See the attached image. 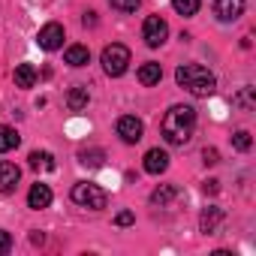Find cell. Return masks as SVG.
I'll list each match as a JSON object with an SVG mask.
<instances>
[{"label": "cell", "instance_id": "1", "mask_svg": "<svg viewBox=\"0 0 256 256\" xmlns=\"http://www.w3.org/2000/svg\"><path fill=\"white\" fill-rule=\"evenodd\" d=\"M193 130H196V108L193 106H172L166 114H163V124H160V133L169 145L175 148H184L190 139H193Z\"/></svg>", "mask_w": 256, "mask_h": 256}, {"label": "cell", "instance_id": "2", "mask_svg": "<svg viewBox=\"0 0 256 256\" xmlns=\"http://www.w3.org/2000/svg\"><path fill=\"white\" fill-rule=\"evenodd\" d=\"M175 82H178L187 94H193V96H211L214 88H217L214 72H211L208 66H202V64H181V66L175 70Z\"/></svg>", "mask_w": 256, "mask_h": 256}, {"label": "cell", "instance_id": "3", "mask_svg": "<svg viewBox=\"0 0 256 256\" xmlns=\"http://www.w3.org/2000/svg\"><path fill=\"white\" fill-rule=\"evenodd\" d=\"M70 199H72L76 205H82V208H90V211H102V208L108 205V193H106L100 184H94V181H78V184H72Z\"/></svg>", "mask_w": 256, "mask_h": 256}, {"label": "cell", "instance_id": "4", "mask_svg": "<svg viewBox=\"0 0 256 256\" xmlns=\"http://www.w3.org/2000/svg\"><path fill=\"white\" fill-rule=\"evenodd\" d=\"M100 64H102V72H106V76L118 78V76H124V72H126V66H130V48L120 46V42H112V46H106V48H102Z\"/></svg>", "mask_w": 256, "mask_h": 256}, {"label": "cell", "instance_id": "5", "mask_svg": "<svg viewBox=\"0 0 256 256\" xmlns=\"http://www.w3.org/2000/svg\"><path fill=\"white\" fill-rule=\"evenodd\" d=\"M166 36H169V24H166V18H160V16H148L145 24H142V40H145V46H148V48H160V46L166 42Z\"/></svg>", "mask_w": 256, "mask_h": 256}, {"label": "cell", "instance_id": "6", "mask_svg": "<svg viewBox=\"0 0 256 256\" xmlns=\"http://www.w3.org/2000/svg\"><path fill=\"white\" fill-rule=\"evenodd\" d=\"M114 130H118V136H120L124 145H136V142H142V136H145V124H142L136 114H124V118H118Z\"/></svg>", "mask_w": 256, "mask_h": 256}, {"label": "cell", "instance_id": "7", "mask_svg": "<svg viewBox=\"0 0 256 256\" xmlns=\"http://www.w3.org/2000/svg\"><path fill=\"white\" fill-rule=\"evenodd\" d=\"M36 46L46 48V52H58V48L64 46V24L48 22L46 28H40V34H36Z\"/></svg>", "mask_w": 256, "mask_h": 256}, {"label": "cell", "instance_id": "8", "mask_svg": "<svg viewBox=\"0 0 256 256\" xmlns=\"http://www.w3.org/2000/svg\"><path fill=\"white\" fill-rule=\"evenodd\" d=\"M244 4L247 0H214V12L220 22H238L244 12Z\"/></svg>", "mask_w": 256, "mask_h": 256}, {"label": "cell", "instance_id": "9", "mask_svg": "<svg viewBox=\"0 0 256 256\" xmlns=\"http://www.w3.org/2000/svg\"><path fill=\"white\" fill-rule=\"evenodd\" d=\"M18 178H22V169H18L16 163L0 160V193H16Z\"/></svg>", "mask_w": 256, "mask_h": 256}, {"label": "cell", "instance_id": "10", "mask_svg": "<svg viewBox=\"0 0 256 256\" xmlns=\"http://www.w3.org/2000/svg\"><path fill=\"white\" fill-rule=\"evenodd\" d=\"M52 187L48 184H42V181H36L34 187H30V193H28V205L34 208V211H42V208H48L52 205Z\"/></svg>", "mask_w": 256, "mask_h": 256}, {"label": "cell", "instance_id": "11", "mask_svg": "<svg viewBox=\"0 0 256 256\" xmlns=\"http://www.w3.org/2000/svg\"><path fill=\"white\" fill-rule=\"evenodd\" d=\"M220 223H223V208H217V205L202 208V214H199V229H202L205 235H214V232L220 229Z\"/></svg>", "mask_w": 256, "mask_h": 256}, {"label": "cell", "instance_id": "12", "mask_svg": "<svg viewBox=\"0 0 256 256\" xmlns=\"http://www.w3.org/2000/svg\"><path fill=\"white\" fill-rule=\"evenodd\" d=\"M166 169H169V154L163 148H151L145 154V172L148 175H163Z\"/></svg>", "mask_w": 256, "mask_h": 256}, {"label": "cell", "instance_id": "13", "mask_svg": "<svg viewBox=\"0 0 256 256\" xmlns=\"http://www.w3.org/2000/svg\"><path fill=\"white\" fill-rule=\"evenodd\" d=\"M139 82L145 84V88H154V84H160V78H163V66L157 64V60H148V64H142L139 66Z\"/></svg>", "mask_w": 256, "mask_h": 256}, {"label": "cell", "instance_id": "14", "mask_svg": "<svg viewBox=\"0 0 256 256\" xmlns=\"http://www.w3.org/2000/svg\"><path fill=\"white\" fill-rule=\"evenodd\" d=\"M178 196H181V190H178L175 184H160V187L151 193V205H160V208H166V205H172Z\"/></svg>", "mask_w": 256, "mask_h": 256}, {"label": "cell", "instance_id": "15", "mask_svg": "<svg viewBox=\"0 0 256 256\" xmlns=\"http://www.w3.org/2000/svg\"><path fill=\"white\" fill-rule=\"evenodd\" d=\"M88 102H90V94H88L84 84H76V88L66 94V108H70V112H82V108H88Z\"/></svg>", "mask_w": 256, "mask_h": 256}, {"label": "cell", "instance_id": "16", "mask_svg": "<svg viewBox=\"0 0 256 256\" xmlns=\"http://www.w3.org/2000/svg\"><path fill=\"white\" fill-rule=\"evenodd\" d=\"M64 60L70 66H88L90 64V52H88V46H70L66 54H64Z\"/></svg>", "mask_w": 256, "mask_h": 256}, {"label": "cell", "instance_id": "17", "mask_svg": "<svg viewBox=\"0 0 256 256\" xmlns=\"http://www.w3.org/2000/svg\"><path fill=\"white\" fill-rule=\"evenodd\" d=\"M12 78H16V88H34L36 84V70L30 64H18L16 72H12Z\"/></svg>", "mask_w": 256, "mask_h": 256}, {"label": "cell", "instance_id": "18", "mask_svg": "<svg viewBox=\"0 0 256 256\" xmlns=\"http://www.w3.org/2000/svg\"><path fill=\"white\" fill-rule=\"evenodd\" d=\"M22 145V136L12 130V126H0V154H10Z\"/></svg>", "mask_w": 256, "mask_h": 256}, {"label": "cell", "instance_id": "19", "mask_svg": "<svg viewBox=\"0 0 256 256\" xmlns=\"http://www.w3.org/2000/svg\"><path fill=\"white\" fill-rule=\"evenodd\" d=\"M232 102H235L241 112H253V106H256V94H253V88H250V84L241 88V90L232 96Z\"/></svg>", "mask_w": 256, "mask_h": 256}, {"label": "cell", "instance_id": "20", "mask_svg": "<svg viewBox=\"0 0 256 256\" xmlns=\"http://www.w3.org/2000/svg\"><path fill=\"white\" fill-rule=\"evenodd\" d=\"M106 160V151L102 148H90V151H78V163L82 166H90V169H100Z\"/></svg>", "mask_w": 256, "mask_h": 256}, {"label": "cell", "instance_id": "21", "mask_svg": "<svg viewBox=\"0 0 256 256\" xmlns=\"http://www.w3.org/2000/svg\"><path fill=\"white\" fill-rule=\"evenodd\" d=\"M28 160H30V169H46V172H54V166H58V163H54V157H52L48 151H34Z\"/></svg>", "mask_w": 256, "mask_h": 256}, {"label": "cell", "instance_id": "22", "mask_svg": "<svg viewBox=\"0 0 256 256\" xmlns=\"http://www.w3.org/2000/svg\"><path fill=\"white\" fill-rule=\"evenodd\" d=\"M199 4H202V0H172V10H175L178 16L190 18V16H196V12H199Z\"/></svg>", "mask_w": 256, "mask_h": 256}, {"label": "cell", "instance_id": "23", "mask_svg": "<svg viewBox=\"0 0 256 256\" xmlns=\"http://www.w3.org/2000/svg\"><path fill=\"white\" fill-rule=\"evenodd\" d=\"M250 145H253V139H250V133H247V130H238V133L232 136V148H235V151H241V154H244V151H250Z\"/></svg>", "mask_w": 256, "mask_h": 256}, {"label": "cell", "instance_id": "24", "mask_svg": "<svg viewBox=\"0 0 256 256\" xmlns=\"http://www.w3.org/2000/svg\"><path fill=\"white\" fill-rule=\"evenodd\" d=\"M108 4H112V10H118V12H136L142 0H108Z\"/></svg>", "mask_w": 256, "mask_h": 256}, {"label": "cell", "instance_id": "25", "mask_svg": "<svg viewBox=\"0 0 256 256\" xmlns=\"http://www.w3.org/2000/svg\"><path fill=\"white\" fill-rule=\"evenodd\" d=\"M10 250H12V235L6 229H0V256H6Z\"/></svg>", "mask_w": 256, "mask_h": 256}, {"label": "cell", "instance_id": "26", "mask_svg": "<svg viewBox=\"0 0 256 256\" xmlns=\"http://www.w3.org/2000/svg\"><path fill=\"white\" fill-rule=\"evenodd\" d=\"M202 163H205V166H217V163H220V154H217L214 148H205V151H202Z\"/></svg>", "mask_w": 256, "mask_h": 256}, {"label": "cell", "instance_id": "27", "mask_svg": "<svg viewBox=\"0 0 256 256\" xmlns=\"http://www.w3.org/2000/svg\"><path fill=\"white\" fill-rule=\"evenodd\" d=\"M114 223H118V226H133V223H136V214H133V211H120V214L114 217Z\"/></svg>", "mask_w": 256, "mask_h": 256}, {"label": "cell", "instance_id": "28", "mask_svg": "<svg viewBox=\"0 0 256 256\" xmlns=\"http://www.w3.org/2000/svg\"><path fill=\"white\" fill-rule=\"evenodd\" d=\"M82 24H84V28H94V24H96V12H94V10H88V12L82 16Z\"/></svg>", "mask_w": 256, "mask_h": 256}, {"label": "cell", "instance_id": "29", "mask_svg": "<svg viewBox=\"0 0 256 256\" xmlns=\"http://www.w3.org/2000/svg\"><path fill=\"white\" fill-rule=\"evenodd\" d=\"M202 190H205L208 196H214V193L220 190V181H214V178H211V181H205V184H202Z\"/></svg>", "mask_w": 256, "mask_h": 256}, {"label": "cell", "instance_id": "30", "mask_svg": "<svg viewBox=\"0 0 256 256\" xmlns=\"http://www.w3.org/2000/svg\"><path fill=\"white\" fill-rule=\"evenodd\" d=\"M30 241H34V244H42V241H46V235H42V232H34V235H30Z\"/></svg>", "mask_w": 256, "mask_h": 256}]
</instances>
